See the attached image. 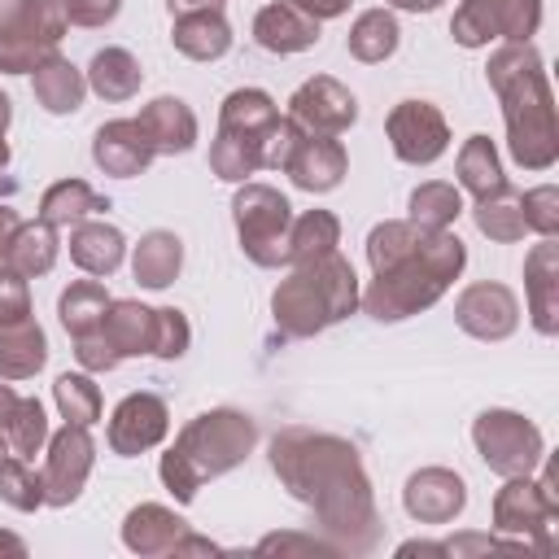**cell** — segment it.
<instances>
[{
  "instance_id": "31",
  "label": "cell",
  "mask_w": 559,
  "mask_h": 559,
  "mask_svg": "<svg viewBox=\"0 0 559 559\" xmlns=\"http://www.w3.org/2000/svg\"><path fill=\"white\" fill-rule=\"evenodd\" d=\"M555 245L546 240V245H537L533 249V258H528V306H533V323H537V332H555V310H559V301H555Z\"/></svg>"
},
{
  "instance_id": "40",
  "label": "cell",
  "mask_w": 559,
  "mask_h": 559,
  "mask_svg": "<svg viewBox=\"0 0 559 559\" xmlns=\"http://www.w3.org/2000/svg\"><path fill=\"white\" fill-rule=\"evenodd\" d=\"M0 493H4V502H13L17 511H31V507L44 502V476H35V467L13 454V459L0 463Z\"/></svg>"
},
{
  "instance_id": "44",
  "label": "cell",
  "mask_w": 559,
  "mask_h": 559,
  "mask_svg": "<svg viewBox=\"0 0 559 559\" xmlns=\"http://www.w3.org/2000/svg\"><path fill=\"white\" fill-rule=\"evenodd\" d=\"M61 4H66V22L74 26H105L122 9V0H61Z\"/></svg>"
},
{
  "instance_id": "14",
  "label": "cell",
  "mask_w": 559,
  "mask_h": 559,
  "mask_svg": "<svg viewBox=\"0 0 559 559\" xmlns=\"http://www.w3.org/2000/svg\"><path fill=\"white\" fill-rule=\"evenodd\" d=\"M92 157H96V166H100L105 175L131 179V175H140V170L157 157V148L148 144V135H144V127H140L135 118H118V122H105V127L96 131Z\"/></svg>"
},
{
  "instance_id": "15",
  "label": "cell",
  "mask_w": 559,
  "mask_h": 559,
  "mask_svg": "<svg viewBox=\"0 0 559 559\" xmlns=\"http://www.w3.org/2000/svg\"><path fill=\"white\" fill-rule=\"evenodd\" d=\"M166 437V402L153 393H131L109 419V445L118 454H140Z\"/></svg>"
},
{
  "instance_id": "46",
  "label": "cell",
  "mask_w": 559,
  "mask_h": 559,
  "mask_svg": "<svg viewBox=\"0 0 559 559\" xmlns=\"http://www.w3.org/2000/svg\"><path fill=\"white\" fill-rule=\"evenodd\" d=\"M17 227H22V218H17V214H13L9 205H0V266H9L4 258H9V245H13Z\"/></svg>"
},
{
  "instance_id": "13",
  "label": "cell",
  "mask_w": 559,
  "mask_h": 559,
  "mask_svg": "<svg viewBox=\"0 0 559 559\" xmlns=\"http://www.w3.org/2000/svg\"><path fill=\"white\" fill-rule=\"evenodd\" d=\"M87 472H92V437H87L83 424H66L48 445V467H44V489L48 493H44V502L61 507V502L79 498Z\"/></svg>"
},
{
  "instance_id": "41",
  "label": "cell",
  "mask_w": 559,
  "mask_h": 559,
  "mask_svg": "<svg viewBox=\"0 0 559 559\" xmlns=\"http://www.w3.org/2000/svg\"><path fill=\"white\" fill-rule=\"evenodd\" d=\"M131 515H140V520L148 524V528H140L135 520H127V546H131V550H162L157 533L179 537V528H183V520H179V515H170L166 507H140V511H131Z\"/></svg>"
},
{
  "instance_id": "20",
  "label": "cell",
  "mask_w": 559,
  "mask_h": 559,
  "mask_svg": "<svg viewBox=\"0 0 559 559\" xmlns=\"http://www.w3.org/2000/svg\"><path fill=\"white\" fill-rule=\"evenodd\" d=\"M48 358V341L39 332V323L26 314V319H13V323H0V376L4 380H26L44 367Z\"/></svg>"
},
{
  "instance_id": "38",
  "label": "cell",
  "mask_w": 559,
  "mask_h": 559,
  "mask_svg": "<svg viewBox=\"0 0 559 559\" xmlns=\"http://www.w3.org/2000/svg\"><path fill=\"white\" fill-rule=\"evenodd\" d=\"M210 166H214L218 179L240 183V179H249V175L262 166V144L218 131V140H214V148H210Z\"/></svg>"
},
{
  "instance_id": "11",
  "label": "cell",
  "mask_w": 559,
  "mask_h": 559,
  "mask_svg": "<svg viewBox=\"0 0 559 559\" xmlns=\"http://www.w3.org/2000/svg\"><path fill=\"white\" fill-rule=\"evenodd\" d=\"M288 118L306 131V135H341L354 118H358V100L354 92H345L336 79L319 74L310 83H301L288 100Z\"/></svg>"
},
{
  "instance_id": "35",
  "label": "cell",
  "mask_w": 559,
  "mask_h": 559,
  "mask_svg": "<svg viewBox=\"0 0 559 559\" xmlns=\"http://www.w3.org/2000/svg\"><path fill=\"white\" fill-rule=\"evenodd\" d=\"M459 179H463V188L476 192V197H489V192L502 188L498 153H493V144H489L485 135H472V140L463 144V153H459Z\"/></svg>"
},
{
  "instance_id": "24",
  "label": "cell",
  "mask_w": 559,
  "mask_h": 559,
  "mask_svg": "<svg viewBox=\"0 0 559 559\" xmlns=\"http://www.w3.org/2000/svg\"><path fill=\"white\" fill-rule=\"evenodd\" d=\"M122 253H127V240H122L118 227H109V223H87V218L74 223L70 258H74L87 275H109V271H118Z\"/></svg>"
},
{
  "instance_id": "34",
  "label": "cell",
  "mask_w": 559,
  "mask_h": 559,
  "mask_svg": "<svg viewBox=\"0 0 559 559\" xmlns=\"http://www.w3.org/2000/svg\"><path fill=\"white\" fill-rule=\"evenodd\" d=\"M397 48V22L384 9H367L349 31V52L358 61H384Z\"/></svg>"
},
{
  "instance_id": "9",
  "label": "cell",
  "mask_w": 559,
  "mask_h": 559,
  "mask_svg": "<svg viewBox=\"0 0 559 559\" xmlns=\"http://www.w3.org/2000/svg\"><path fill=\"white\" fill-rule=\"evenodd\" d=\"M542 22V4L537 0H463V9L454 13V39L463 48H480L489 39H511L524 44Z\"/></svg>"
},
{
  "instance_id": "42",
  "label": "cell",
  "mask_w": 559,
  "mask_h": 559,
  "mask_svg": "<svg viewBox=\"0 0 559 559\" xmlns=\"http://www.w3.org/2000/svg\"><path fill=\"white\" fill-rule=\"evenodd\" d=\"M555 188H533L528 197H520V210H524V227H537L542 236H555L559 227V214H555Z\"/></svg>"
},
{
  "instance_id": "30",
  "label": "cell",
  "mask_w": 559,
  "mask_h": 559,
  "mask_svg": "<svg viewBox=\"0 0 559 559\" xmlns=\"http://www.w3.org/2000/svg\"><path fill=\"white\" fill-rule=\"evenodd\" d=\"M22 280L26 275H44V271H52V262H57V236H52V227L39 218V223H22L17 227V236H13V245H9V258H4Z\"/></svg>"
},
{
  "instance_id": "16",
  "label": "cell",
  "mask_w": 559,
  "mask_h": 559,
  "mask_svg": "<svg viewBox=\"0 0 559 559\" xmlns=\"http://www.w3.org/2000/svg\"><path fill=\"white\" fill-rule=\"evenodd\" d=\"M454 314H459V328L463 332H472L480 341H502L515 328V314L520 310H515L511 288H502V284H472L459 297Z\"/></svg>"
},
{
  "instance_id": "3",
  "label": "cell",
  "mask_w": 559,
  "mask_h": 559,
  "mask_svg": "<svg viewBox=\"0 0 559 559\" xmlns=\"http://www.w3.org/2000/svg\"><path fill=\"white\" fill-rule=\"evenodd\" d=\"M489 83L502 96L507 131H511V157L528 170H546L555 162V109L550 87L542 74V61L524 44H507L489 57Z\"/></svg>"
},
{
  "instance_id": "39",
  "label": "cell",
  "mask_w": 559,
  "mask_h": 559,
  "mask_svg": "<svg viewBox=\"0 0 559 559\" xmlns=\"http://www.w3.org/2000/svg\"><path fill=\"white\" fill-rule=\"evenodd\" d=\"M52 397H57V406H61V415H66V424H96L100 419V389L87 380V376H57V384H52Z\"/></svg>"
},
{
  "instance_id": "6",
  "label": "cell",
  "mask_w": 559,
  "mask_h": 559,
  "mask_svg": "<svg viewBox=\"0 0 559 559\" xmlns=\"http://www.w3.org/2000/svg\"><path fill=\"white\" fill-rule=\"evenodd\" d=\"M66 35L61 0H0V70L26 74L57 57Z\"/></svg>"
},
{
  "instance_id": "21",
  "label": "cell",
  "mask_w": 559,
  "mask_h": 559,
  "mask_svg": "<svg viewBox=\"0 0 559 559\" xmlns=\"http://www.w3.org/2000/svg\"><path fill=\"white\" fill-rule=\"evenodd\" d=\"M459 507H463V480H459V476H450V472H441V467H428V472L411 476V485H406V511H411V515L441 524V520H450Z\"/></svg>"
},
{
  "instance_id": "25",
  "label": "cell",
  "mask_w": 559,
  "mask_h": 559,
  "mask_svg": "<svg viewBox=\"0 0 559 559\" xmlns=\"http://www.w3.org/2000/svg\"><path fill=\"white\" fill-rule=\"evenodd\" d=\"M83 96H87V79L66 57H48L35 70V100L48 114H74L83 105Z\"/></svg>"
},
{
  "instance_id": "19",
  "label": "cell",
  "mask_w": 559,
  "mask_h": 559,
  "mask_svg": "<svg viewBox=\"0 0 559 559\" xmlns=\"http://www.w3.org/2000/svg\"><path fill=\"white\" fill-rule=\"evenodd\" d=\"M135 122L144 127V135H148V144L157 153H183L197 140V118L179 96H157L153 105L140 109Z\"/></svg>"
},
{
  "instance_id": "2",
  "label": "cell",
  "mask_w": 559,
  "mask_h": 559,
  "mask_svg": "<svg viewBox=\"0 0 559 559\" xmlns=\"http://www.w3.org/2000/svg\"><path fill=\"white\" fill-rule=\"evenodd\" d=\"M271 459H275V472L301 498H310L328 520L336 515V507L349 511V520H354V507L371 515L367 480H362V467H358L354 445H345L336 437L306 432V428H288L284 437H275Z\"/></svg>"
},
{
  "instance_id": "28",
  "label": "cell",
  "mask_w": 559,
  "mask_h": 559,
  "mask_svg": "<svg viewBox=\"0 0 559 559\" xmlns=\"http://www.w3.org/2000/svg\"><path fill=\"white\" fill-rule=\"evenodd\" d=\"M140 79H144V74H140V61H135L127 48H105V52H96L92 66H87V87L100 92L105 100H127V96H135Z\"/></svg>"
},
{
  "instance_id": "5",
  "label": "cell",
  "mask_w": 559,
  "mask_h": 559,
  "mask_svg": "<svg viewBox=\"0 0 559 559\" xmlns=\"http://www.w3.org/2000/svg\"><path fill=\"white\" fill-rule=\"evenodd\" d=\"M253 437L258 432H253L249 415H240V411H205L179 432L175 450L162 459V480L188 502L205 476H218V472L236 467L253 450Z\"/></svg>"
},
{
  "instance_id": "49",
  "label": "cell",
  "mask_w": 559,
  "mask_h": 559,
  "mask_svg": "<svg viewBox=\"0 0 559 559\" xmlns=\"http://www.w3.org/2000/svg\"><path fill=\"white\" fill-rule=\"evenodd\" d=\"M13 406H17V393H13L9 384H0V428L9 424V415H13Z\"/></svg>"
},
{
  "instance_id": "48",
  "label": "cell",
  "mask_w": 559,
  "mask_h": 559,
  "mask_svg": "<svg viewBox=\"0 0 559 559\" xmlns=\"http://www.w3.org/2000/svg\"><path fill=\"white\" fill-rule=\"evenodd\" d=\"M9 118H13V105H9V96L0 92V170H4V162H9V144H4V131H9Z\"/></svg>"
},
{
  "instance_id": "10",
  "label": "cell",
  "mask_w": 559,
  "mask_h": 559,
  "mask_svg": "<svg viewBox=\"0 0 559 559\" xmlns=\"http://www.w3.org/2000/svg\"><path fill=\"white\" fill-rule=\"evenodd\" d=\"M472 437H476L480 459H485L493 472H502V476L528 472V467L537 463V454H542V432H537L528 419H520L515 411H485V415L476 419Z\"/></svg>"
},
{
  "instance_id": "29",
  "label": "cell",
  "mask_w": 559,
  "mask_h": 559,
  "mask_svg": "<svg viewBox=\"0 0 559 559\" xmlns=\"http://www.w3.org/2000/svg\"><path fill=\"white\" fill-rule=\"evenodd\" d=\"M336 236H341V227H336V218L328 210H310V214L293 218V227H288V262L301 266V262H314L323 253H336Z\"/></svg>"
},
{
  "instance_id": "26",
  "label": "cell",
  "mask_w": 559,
  "mask_h": 559,
  "mask_svg": "<svg viewBox=\"0 0 559 559\" xmlns=\"http://www.w3.org/2000/svg\"><path fill=\"white\" fill-rule=\"evenodd\" d=\"M131 266H135V280L144 288H166L179 275V266H183V240L175 231H148L135 245Z\"/></svg>"
},
{
  "instance_id": "1",
  "label": "cell",
  "mask_w": 559,
  "mask_h": 559,
  "mask_svg": "<svg viewBox=\"0 0 559 559\" xmlns=\"http://www.w3.org/2000/svg\"><path fill=\"white\" fill-rule=\"evenodd\" d=\"M367 258L376 280L362 293V306L376 319H406L432 306L467 262L459 236L415 223H380L367 236Z\"/></svg>"
},
{
  "instance_id": "32",
  "label": "cell",
  "mask_w": 559,
  "mask_h": 559,
  "mask_svg": "<svg viewBox=\"0 0 559 559\" xmlns=\"http://www.w3.org/2000/svg\"><path fill=\"white\" fill-rule=\"evenodd\" d=\"M57 310H61V323H66L70 336H87V332L100 328V319L109 310V293L96 280H79V284H70L61 293V306Z\"/></svg>"
},
{
  "instance_id": "22",
  "label": "cell",
  "mask_w": 559,
  "mask_h": 559,
  "mask_svg": "<svg viewBox=\"0 0 559 559\" xmlns=\"http://www.w3.org/2000/svg\"><path fill=\"white\" fill-rule=\"evenodd\" d=\"M275 122H280V109H275V100H271L266 92H258V87L231 92V96L223 100V114H218V131L240 135V140H253V144H262V135H266Z\"/></svg>"
},
{
  "instance_id": "37",
  "label": "cell",
  "mask_w": 559,
  "mask_h": 559,
  "mask_svg": "<svg viewBox=\"0 0 559 559\" xmlns=\"http://www.w3.org/2000/svg\"><path fill=\"white\" fill-rule=\"evenodd\" d=\"M44 437H48L44 406H39L35 397H17V406H13L9 424H4V441L13 445V454H17V459H26V463H31V459L39 454Z\"/></svg>"
},
{
  "instance_id": "8",
  "label": "cell",
  "mask_w": 559,
  "mask_h": 559,
  "mask_svg": "<svg viewBox=\"0 0 559 559\" xmlns=\"http://www.w3.org/2000/svg\"><path fill=\"white\" fill-rule=\"evenodd\" d=\"M236 210V231L245 253L258 266H280L288 262V227H293V205L266 188V183H245L231 201Z\"/></svg>"
},
{
  "instance_id": "43",
  "label": "cell",
  "mask_w": 559,
  "mask_h": 559,
  "mask_svg": "<svg viewBox=\"0 0 559 559\" xmlns=\"http://www.w3.org/2000/svg\"><path fill=\"white\" fill-rule=\"evenodd\" d=\"M31 314V297H26V280L13 266H0V323L26 319Z\"/></svg>"
},
{
  "instance_id": "45",
  "label": "cell",
  "mask_w": 559,
  "mask_h": 559,
  "mask_svg": "<svg viewBox=\"0 0 559 559\" xmlns=\"http://www.w3.org/2000/svg\"><path fill=\"white\" fill-rule=\"evenodd\" d=\"M293 9H301L306 17H314V22H323V17H336V13H345L349 9V0H288Z\"/></svg>"
},
{
  "instance_id": "18",
  "label": "cell",
  "mask_w": 559,
  "mask_h": 559,
  "mask_svg": "<svg viewBox=\"0 0 559 559\" xmlns=\"http://www.w3.org/2000/svg\"><path fill=\"white\" fill-rule=\"evenodd\" d=\"M253 35H258V44H262L266 52L288 57V52H306V48L319 44V22L306 17L301 9H293V4L284 0V4H266V9L253 17Z\"/></svg>"
},
{
  "instance_id": "23",
  "label": "cell",
  "mask_w": 559,
  "mask_h": 559,
  "mask_svg": "<svg viewBox=\"0 0 559 559\" xmlns=\"http://www.w3.org/2000/svg\"><path fill=\"white\" fill-rule=\"evenodd\" d=\"M175 48L192 61H218L227 48H231V31L223 22L218 9H205V13H183L175 17Z\"/></svg>"
},
{
  "instance_id": "17",
  "label": "cell",
  "mask_w": 559,
  "mask_h": 559,
  "mask_svg": "<svg viewBox=\"0 0 559 559\" xmlns=\"http://www.w3.org/2000/svg\"><path fill=\"white\" fill-rule=\"evenodd\" d=\"M284 170L306 192H332L341 183V175H345V148L332 135H306L301 131V140H297V148H293Z\"/></svg>"
},
{
  "instance_id": "36",
  "label": "cell",
  "mask_w": 559,
  "mask_h": 559,
  "mask_svg": "<svg viewBox=\"0 0 559 559\" xmlns=\"http://www.w3.org/2000/svg\"><path fill=\"white\" fill-rule=\"evenodd\" d=\"M459 210H463V197H459L454 183H424V188L411 192V223L415 227L441 231L445 223L459 218Z\"/></svg>"
},
{
  "instance_id": "4",
  "label": "cell",
  "mask_w": 559,
  "mask_h": 559,
  "mask_svg": "<svg viewBox=\"0 0 559 559\" xmlns=\"http://www.w3.org/2000/svg\"><path fill=\"white\" fill-rule=\"evenodd\" d=\"M354 306H358V280L341 253H323L314 262H301L271 297L275 323L288 336L323 332L328 323L345 319Z\"/></svg>"
},
{
  "instance_id": "51",
  "label": "cell",
  "mask_w": 559,
  "mask_h": 559,
  "mask_svg": "<svg viewBox=\"0 0 559 559\" xmlns=\"http://www.w3.org/2000/svg\"><path fill=\"white\" fill-rule=\"evenodd\" d=\"M4 459H9V445H4V437H0V463H4Z\"/></svg>"
},
{
  "instance_id": "27",
  "label": "cell",
  "mask_w": 559,
  "mask_h": 559,
  "mask_svg": "<svg viewBox=\"0 0 559 559\" xmlns=\"http://www.w3.org/2000/svg\"><path fill=\"white\" fill-rule=\"evenodd\" d=\"M96 210H109L83 179H61V183H52L44 197H39V218L48 223V227H74V223H83L87 214H96Z\"/></svg>"
},
{
  "instance_id": "33",
  "label": "cell",
  "mask_w": 559,
  "mask_h": 559,
  "mask_svg": "<svg viewBox=\"0 0 559 559\" xmlns=\"http://www.w3.org/2000/svg\"><path fill=\"white\" fill-rule=\"evenodd\" d=\"M476 227L493 240H520L528 227H524V210H520V197L502 183L498 192L480 197L476 201Z\"/></svg>"
},
{
  "instance_id": "7",
  "label": "cell",
  "mask_w": 559,
  "mask_h": 559,
  "mask_svg": "<svg viewBox=\"0 0 559 559\" xmlns=\"http://www.w3.org/2000/svg\"><path fill=\"white\" fill-rule=\"evenodd\" d=\"M105 345L122 358L131 354H157V358H179L188 349V319L183 310H148L140 301H109L100 328Z\"/></svg>"
},
{
  "instance_id": "12",
  "label": "cell",
  "mask_w": 559,
  "mask_h": 559,
  "mask_svg": "<svg viewBox=\"0 0 559 559\" xmlns=\"http://www.w3.org/2000/svg\"><path fill=\"white\" fill-rule=\"evenodd\" d=\"M389 140H393V153L411 166H428L445 153L450 144V131H445V118L437 105L428 100H402L393 114H389Z\"/></svg>"
},
{
  "instance_id": "50",
  "label": "cell",
  "mask_w": 559,
  "mask_h": 559,
  "mask_svg": "<svg viewBox=\"0 0 559 559\" xmlns=\"http://www.w3.org/2000/svg\"><path fill=\"white\" fill-rule=\"evenodd\" d=\"M389 4H397V9H415V13L424 9V13H428V9H437L441 0H389Z\"/></svg>"
},
{
  "instance_id": "47",
  "label": "cell",
  "mask_w": 559,
  "mask_h": 559,
  "mask_svg": "<svg viewBox=\"0 0 559 559\" xmlns=\"http://www.w3.org/2000/svg\"><path fill=\"white\" fill-rule=\"evenodd\" d=\"M170 4V17H183V13H205V9H223V0H166Z\"/></svg>"
}]
</instances>
